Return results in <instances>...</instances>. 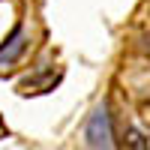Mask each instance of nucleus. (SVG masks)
I'll use <instances>...</instances> for the list:
<instances>
[{
  "label": "nucleus",
  "mask_w": 150,
  "mask_h": 150,
  "mask_svg": "<svg viewBox=\"0 0 150 150\" xmlns=\"http://www.w3.org/2000/svg\"><path fill=\"white\" fill-rule=\"evenodd\" d=\"M24 48H27V33H15L3 48H0V66H12L24 54Z\"/></svg>",
  "instance_id": "f03ea898"
},
{
  "label": "nucleus",
  "mask_w": 150,
  "mask_h": 150,
  "mask_svg": "<svg viewBox=\"0 0 150 150\" xmlns=\"http://www.w3.org/2000/svg\"><path fill=\"white\" fill-rule=\"evenodd\" d=\"M87 144H93V147H108L111 144V138H114V132H111V117H108V108L102 105V108H96L93 111V117H90V123H87Z\"/></svg>",
  "instance_id": "f257e3e1"
}]
</instances>
